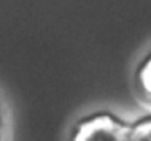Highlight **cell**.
Segmentation results:
<instances>
[{"label":"cell","mask_w":151,"mask_h":141,"mask_svg":"<svg viewBox=\"0 0 151 141\" xmlns=\"http://www.w3.org/2000/svg\"><path fill=\"white\" fill-rule=\"evenodd\" d=\"M132 92L137 103L151 111V46L138 57L132 71Z\"/></svg>","instance_id":"2"},{"label":"cell","mask_w":151,"mask_h":141,"mask_svg":"<svg viewBox=\"0 0 151 141\" xmlns=\"http://www.w3.org/2000/svg\"><path fill=\"white\" fill-rule=\"evenodd\" d=\"M127 141H151V111L129 119Z\"/></svg>","instance_id":"3"},{"label":"cell","mask_w":151,"mask_h":141,"mask_svg":"<svg viewBox=\"0 0 151 141\" xmlns=\"http://www.w3.org/2000/svg\"><path fill=\"white\" fill-rule=\"evenodd\" d=\"M14 118L5 94L0 90V141H13Z\"/></svg>","instance_id":"4"},{"label":"cell","mask_w":151,"mask_h":141,"mask_svg":"<svg viewBox=\"0 0 151 141\" xmlns=\"http://www.w3.org/2000/svg\"><path fill=\"white\" fill-rule=\"evenodd\" d=\"M129 119L110 108L86 111L72 120L64 141H127Z\"/></svg>","instance_id":"1"}]
</instances>
